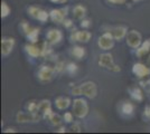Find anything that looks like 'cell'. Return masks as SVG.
Wrapping results in <instances>:
<instances>
[{
	"label": "cell",
	"instance_id": "15",
	"mask_svg": "<svg viewBox=\"0 0 150 134\" xmlns=\"http://www.w3.org/2000/svg\"><path fill=\"white\" fill-rule=\"evenodd\" d=\"M25 51L30 57H34V58L42 57V47H39V46H37V45L34 44V43L26 45Z\"/></svg>",
	"mask_w": 150,
	"mask_h": 134
},
{
	"label": "cell",
	"instance_id": "7",
	"mask_svg": "<svg viewBox=\"0 0 150 134\" xmlns=\"http://www.w3.org/2000/svg\"><path fill=\"white\" fill-rule=\"evenodd\" d=\"M69 15V7H63L58 9H53L50 11V18L55 24H63L64 19Z\"/></svg>",
	"mask_w": 150,
	"mask_h": 134
},
{
	"label": "cell",
	"instance_id": "38",
	"mask_svg": "<svg viewBox=\"0 0 150 134\" xmlns=\"http://www.w3.org/2000/svg\"><path fill=\"white\" fill-rule=\"evenodd\" d=\"M56 132H59V133H65V132H66V128H64V126H61L58 130H56Z\"/></svg>",
	"mask_w": 150,
	"mask_h": 134
},
{
	"label": "cell",
	"instance_id": "25",
	"mask_svg": "<svg viewBox=\"0 0 150 134\" xmlns=\"http://www.w3.org/2000/svg\"><path fill=\"white\" fill-rule=\"evenodd\" d=\"M11 13V9L9 5L7 4L6 1H2L1 2V18H7Z\"/></svg>",
	"mask_w": 150,
	"mask_h": 134
},
{
	"label": "cell",
	"instance_id": "26",
	"mask_svg": "<svg viewBox=\"0 0 150 134\" xmlns=\"http://www.w3.org/2000/svg\"><path fill=\"white\" fill-rule=\"evenodd\" d=\"M40 8L37 6H30L28 9H27V13H28V15L30 16L31 18H34V19H37L38 15H39V13H40Z\"/></svg>",
	"mask_w": 150,
	"mask_h": 134
},
{
	"label": "cell",
	"instance_id": "17",
	"mask_svg": "<svg viewBox=\"0 0 150 134\" xmlns=\"http://www.w3.org/2000/svg\"><path fill=\"white\" fill-rule=\"evenodd\" d=\"M149 53H150V39H147V40L142 41V44L137 48L136 55H137V57L142 58L147 54H149Z\"/></svg>",
	"mask_w": 150,
	"mask_h": 134
},
{
	"label": "cell",
	"instance_id": "30",
	"mask_svg": "<svg viewBox=\"0 0 150 134\" xmlns=\"http://www.w3.org/2000/svg\"><path fill=\"white\" fill-rule=\"evenodd\" d=\"M20 27H21V29H23V32H24L25 35H27V34L31 30V27L29 26V22H27V21H25V20L20 24Z\"/></svg>",
	"mask_w": 150,
	"mask_h": 134
},
{
	"label": "cell",
	"instance_id": "1",
	"mask_svg": "<svg viewBox=\"0 0 150 134\" xmlns=\"http://www.w3.org/2000/svg\"><path fill=\"white\" fill-rule=\"evenodd\" d=\"M72 95L81 96L84 95L88 98H95L98 95V86L94 82H84L81 85L74 86L72 88Z\"/></svg>",
	"mask_w": 150,
	"mask_h": 134
},
{
	"label": "cell",
	"instance_id": "3",
	"mask_svg": "<svg viewBox=\"0 0 150 134\" xmlns=\"http://www.w3.org/2000/svg\"><path fill=\"white\" fill-rule=\"evenodd\" d=\"M99 66L103 67L105 69H109L114 73H118L121 70L119 65H117L113 60V56L110 53H104V54H101L100 57H99Z\"/></svg>",
	"mask_w": 150,
	"mask_h": 134
},
{
	"label": "cell",
	"instance_id": "2",
	"mask_svg": "<svg viewBox=\"0 0 150 134\" xmlns=\"http://www.w3.org/2000/svg\"><path fill=\"white\" fill-rule=\"evenodd\" d=\"M72 112H73L75 117H77V119L82 120V119L86 117V115L88 114V102L84 98H81V97L75 98L72 102Z\"/></svg>",
	"mask_w": 150,
	"mask_h": 134
},
{
	"label": "cell",
	"instance_id": "23",
	"mask_svg": "<svg viewBox=\"0 0 150 134\" xmlns=\"http://www.w3.org/2000/svg\"><path fill=\"white\" fill-rule=\"evenodd\" d=\"M39 32H40V29H39V28H31L30 32L26 35V37H27V39H28V41H29V43L36 44V43L38 41Z\"/></svg>",
	"mask_w": 150,
	"mask_h": 134
},
{
	"label": "cell",
	"instance_id": "8",
	"mask_svg": "<svg viewBox=\"0 0 150 134\" xmlns=\"http://www.w3.org/2000/svg\"><path fill=\"white\" fill-rule=\"evenodd\" d=\"M40 116L38 113H30V112H18L16 115V121L18 123H36L39 122Z\"/></svg>",
	"mask_w": 150,
	"mask_h": 134
},
{
	"label": "cell",
	"instance_id": "6",
	"mask_svg": "<svg viewBox=\"0 0 150 134\" xmlns=\"http://www.w3.org/2000/svg\"><path fill=\"white\" fill-rule=\"evenodd\" d=\"M114 40L115 39L113 38L112 34L110 32H105L98 39V46L102 51H110L114 46Z\"/></svg>",
	"mask_w": 150,
	"mask_h": 134
},
{
	"label": "cell",
	"instance_id": "13",
	"mask_svg": "<svg viewBox=\"0 0 150 134\" xmlns=\"http://www.w3.org/2000/svg\"><path fill=\"white\" fill-rule=\"evenodd\" d=\"M108 32H110L112 34L113 38L115 40H122L128 34V28L125 26H115V27L109 28Z\"/></svg>",
	"mask_w": 150,
	"mask_h": 134
},
{
	"label": "cell",
	"instance_id": "16",
	"mask_svg": "<svg viewBox=\"0 0 150 134\" xmlns=\"http://www.w3.org/2000/svg\"><path fill=\"white\" fill-rule=\"evenodd\" d=\"M53 113L52 109V103L48 100H43L39 102V114L42 115L44 119H46L50 114Z\"/></svg>",
	"mask_w": 150,
	"mask_h": 134
},
{
	"label": "cell",
	"instance_id": "40",
	"mask_svg": "<svg viewBox=\"0 0 150 134\" xmlns=\"http://www.w3.org/2000/svg\"><path fill=\"white\" fill-rule=\"evenodd\" d=\"M66 2H67V0H61L59 1V4H66Z\"/></svg>",
	"mask_w": 150,
	"mask_h": 134
},
{
	"label": "cell",
	"instance_id": "32",
	"mask_svg": "<svg viewBox=\"0 0 150 134\" xmlns=\"http://www.w3.org/2000/svg\"><path fill=\"white\" fill-rule=\"evenodd\" d=\"M140 85H141V87H142L148 94H150V79L146 81V82H140Z\"/></svg>",
	"mask_w": 150,
	"mask_h": 134
},
{
	"label": "cell",
	"instance_id": "19",
	"mask_svg": "<svg viewBox=\"0 0 150 134\" xmlns=\"http://www.w3.org/2000/svg\"><path fill=\"white\" fill-rule=\"evenodd\" d=\"M72 13H73V16H74L75 19L82 20L85 17V15H86V8L84 6H82V5H76L73 8Z\"/></svg>",
	"mask_w": 150,
	"mask_h": 134
},
{
	"label": "cell",
	"instance_id": "18",
	"mask_svg": "<svg viewBox=\"0 0 150 134\" xmlns=\"http://www.w3.org/2000/svg\"><path fill=\"white\" fill-rule=\"evenodd\" d=\"M129 94H130L132 100H134L137 102H142L144 101V92H142L141 87H139V86L130 87L129 88Z\"/></svg>",
	"mask_w": 150,
	"mask_h": 134
},
{
	"label": "cell",
	"instance_id": "39",
	"mask_svg": "<svg viewBox=\"0 0 150 134\" xmlns=\"http://www.w3.org/2000/svg\"><path fill=\"white\" fill-rule=\"evenodd\" d=\"M50 2H53V4H59V1L61 0H50Z\"/></svg>",
	"mask_w": 150,
	"mask_h": 134
},
{
	"label": "cell",
	"instance_id": "4",
	"mask_svg": "<svg viewBox=\"0 0 150 134\" xmlns=\"http://www.w3.org/2000/svg\"><path fill=\"white\" fill-rule=\"evenodd\" d=\"M56 74V69L55 67H52L48 65H43L40 66V68L37 72V77L40 82H50L54 78V75Z\"/></svg>",
	"mask_w": 150,
	"mask_h": 134
},
{
	"label": "cell",
	"instance_id": "22",
	"mask_svg": "<svg viewBox=\"0 0 150 134\" xmlns=\"http://www.w3.org/2000/svg\"><path fill=\"white\" fill-rule=\"evenodd\" d=\"M85 54H86L85 48L82 47V46H74L72 48V55L76 59H83V58L85 57Z\"/></svg>",
	"mask_w": 150,
	"mask_h": 134
},
{
	"label": "cell",
	"instance_id": "34",
	"mask_svg": "<svg viewBox=\"0 0 150 134\" xmlns=\"http://www.w3.org/2000/svg\"><path fill=\"white\" fill-rule=\"evenodd\" d=\"M74 25V22H73V20L72 19H67V18H65L64 21H63V26L66 28V29H69V28H72Z\"/></svg>",
	"mask_w": 150,
	"mask_h": 134
},
{
	"label": "cell",
	"instance_id": "9",
	"mask_svg": "<svg viewBox=\"0 0 150 134\" xmlns=\"http://www.w3.org/2000/svg\"><path fill=\"white\" fill-rule=\"evenodd\" d=\"M15 39L11 37H4L1 38V55L4 57H8L15 48Z\"/></svg>",
	"mask_w": 150,
	"mask_h": 134
},
{
	"label": "cell",
	"instance_id": "5",
	"mask_svg": "<svg viewBox=\"0 0 150 134\" xmlns=\"http://www.w3.org/2000/svg\"><path fill=\"white\" fill-rule=\"evenodd\" d=\"M125 41L129 47H131L133 49H137L140 45L142 44V37L141 34L138 30H130L128 32L125 36Z\"/></svg>",
	"mask_w": 150,
	"mask_h": 134
},
{
	"label": "cell",
	"instance_id": "29",
	"mask_svg": "<svg viewBox=\"0 0 150 134\" xmlns=\"http://www.w3.org/2000/svg\"><path fill=\"white\" fill-rule=\"evenodd\" d=\"M63 120L65 123H73V120H74V114L73 112H65L64 115H63Z\"/></svg>",
	"mask_w": 150,
	"mask_h": 134
},
{
	"label": "cell",
	"instance_id": "36",
	"mask_svg": "<svg viewBox=\"0 0 150 134\" xmlns=\"http://www.w3.org/2000/svg\"><path fill=\"white\" fill-rule=\"evenodd\" d=\"M4 132H5V133H15V132H17V131H16V128H7L6 130H4Z\"/></svg>",
	"mask_w": 150,
	"mask_h": 134
},
{
	"label": "cell",
	"instance_id": "35",
	"mask_svg": "<svg viewBox=\"0 0 150 134\" xmlns=\"http://www.w3.org/2000/svg\"><path fill=\"white\" fill-rule=\"evenodd\" d=\"M108 1L113 4V5H123V4H125L127 0H108Z\"/></svg>",
	"mask_w": 150,
	"mask_h": 134
},
{
	"label": "cell",
	"instance_id": "33",
	"mask_svg": "<svg viewBox=\"0 0 150 134\" xmlns=\"http://www.w3.org/2000/svg\"><path fill=\"white\" fill-rule=\"evenodd\" d=\"M71 131L72 132H81L82 131V128H81V123H79V122H76L74 124H72V126H71Z\"/></svg>",
	"mask_w": 150,
	"mask_h": 134
},
{
	"label": "cell",
	"instance_id": "37",
	"mask_svg": "<svg viewBox=\"0 0 150 134\" xmlns=\"http://www.w3.org/2000/svg\"><path fill=\"white\" fill-rule=\"evenodd\" d=\"M144 115L148 116V117H150V106H148V107L144 109Z\"/></svg>",
	"mask_w": 150,
	"mask_h": 134
},
{
	"label": "cell",
	"instance_id": "41",
	"mask_svg": "<svg viewBox=\"0 0 150 134\" xmlns=\"http://www.w3.org/2000/svg\"><path fill=\"white\" fill-rule=\"evenodd\" d=\"M132 1H134V2H138V1H141V0H132Z\"/></svg>",
	"mask_w": 150,
	"mask_h": 134
},
{
	"label": "cell",
	"instance_id": "31",
	"mask_svg": "<svg viewBox=\"0 0 150 134\" xmlns=\"http://www.w3.org/2000/svg\"><path fill=\"white\" fill-rule=\"evenodd\" d=\"M91 25H92V21L90 19H85V18H83V19L81 20V24H80V26H81L82 28H84V29L90 28Z\"/></svg>",
	"mask_w": 150,
	"mask_h": 134
},
{
	"label": "cell",
	"instance_id": "21",
	"mask_svg": "<svg viewBox=\"0 0 150 134\" xmlns=\"http://www.w3.org/2000/svg\"><path fill=\"white\" fill-rule=\"evenodd\" d=\"M46 120L50 122V125H53V126H58V125H61V123H62V117H61V115L55 113V112H53L52 114H50L47 117H46Z\"/></svg>",
	"mask_w": 150,
	"mask_h": 134
},
{
	"label": "cell",
	"instance_id": "27",
	"mask_svg": "<svg viewBox=\"0 0 150 134\" xmlns=\"http://www.w3.org/2000/svg\"><path fill=\"white\" fill-rule=\"evenodd\" d=\"M65 70H66V73H69V75H74L77 73V70H79V67H77V65L75 64V63H69V64H66L65 66Z\"/></svg>",
	"mask_w": 150,
	"mask_h": 134
},
{
	"label": "cell",
	"instance_id": "10",
	"mask_svg": "<svg viewBox=\"0 0 150 134\" xmlns=\"http://www.w3.org/2000/svg\"><path fill=\"white\" fill-rule=\"evenodd\" d=\"M91 37L92 34L88 30H76L71 35V40L77 43H88Z\"/></svg>",
	"mask_w": 150,
	"mask_h": 134
},
{
	"label": "cell",
	"instance_id": "28",
	"mask_svg": "<svg viewBox=\"0 0 150 134\" xmlns=\"http://www.w3.org/2000/svg\"><path fill=\"white\" fill-rule=\"evenodd\" d=\"M48 18H50V13H47V11H45V10L42 9L40 13H39V15H38L37 20L44 24V22H46V21L48 20Z\"/></svg>",
	"mask_w": 150,
	"mask_h": 134
},
{
	"label": "cell",
	"instance_id": "20",
	"mask_svg": "<svg viewBox=\"0 0 150 134\" xmlns=\"http://www.w3.org/2000/svg\"><path fill=\"white\" fill-rule=\"evenodd\" d=\"M134 112V105L130 102H123L121 105V113L125 116H131Z\"/></svg>",
	"mask_w": 150,
	"mask_h": 134
},
{
	"label": "cell",
	"instance_id": "14",
	"mask_svg": "<svg viewBox=\"0 0 150 134\" xmlns=\"http://www.w3.org/2000/svg\"><path fill=\"white\" fill-rule=\"evenodd\" d=\"M55 106H56L57 109H59V111H65V109H67L71 106V104H72V101H71V98L67 97V96H58L57 98H55Z\"/></svg>",
	"mask_w": 150,
	"mask_h": 134
},
{
	"label": "cell",
	"instance_id": "11",
	"mask_svg": "<svg viewBox=\"0 0 150 134\" xmlns=\"http://www.w3.org/2000/svg\"><path fill=\"white\" fill-rule=\"evenodd\" d=\"M132 73L138 78H144L150 75V68L141 63H136L132 66Z\"/></svg>",
	"mask_w": 150,
	"mask_h": 134
},
{
	"label": "cell",
	"instance_id": "12",
	"mask_svg": "<svg viewBox=\"0 0 150 134\" xmlns=\"http://www.w3.org/2000/svg\"><path fill=\"white\" fill-rule=\"evenodd\" d=\"M46 38H47V41H48L50 45H56L62 41L63 32H61L59 29L53 28V29H50V30L47 32V34H46Z\"/></svg>",
	"mask_w": 150,
	"mask_h": 134
},
{
	"label": "cell",
	"instance_id": "24",
	"mask_svg": "<svg viewBox=\"0 0 150 134\" xmlns=\"http://www.w3.org/2000/svg\"><path fill=\"white\" fill-rule=\"evenodd\" d=\"M26 109L30 113H38L39 114V102L35 101V100H31L27 103L26 105Z\"/></svg>",
	"mask_w": 150,
	"mask_h": 134
}]
</instances>
